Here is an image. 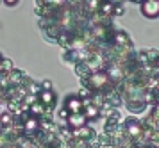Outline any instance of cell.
Returning <instances> with one entry per match:
<instances>
[{
    "label": "cell",
    "instance_id": "6da1fadb",
    "mask_svg": "<svg viewBox=\"0 0 159 148\" xmlns=\"http://www.w3.org/2000/svg\"><path fill=\"white\" fill-rule=\"evenodd\" d=\"M143 123L136 118H127L123 123V134L127 136L129 139H139L143 136Z\"/></svg>",
    "mask_w": 159,
    "mask_h": 148
},
{
    "label": "cell",
    "instance_id": "7a4b0ae2",
    "mask_svg": "<svg viewBox=\"0 0 159 148\" xmlns=\"http://www.w3.org/2000/svg\"><path fill=\"white\" fill-rule=\"evenodd\" d=\"M139 7H141V14L145 18H157L159 16V0H143Z\"/></svg>",
    "mask_w": 159,
    "mask_h": 148
},
{
    "label": "cell",
    "instance_id": "3957f363",
    "mask_svg": "<svg viewBox=\"0 0 159 148\" xmlns=\"http://www.w3.org/2000/svg\"><path fill=\"white\" fill-rule=\"evenodd\" d=\"M72 137L80 139V141H93V139H97V132L88 125H84V127L79 128H72Z\"/></svg>",
    "mask_w": 159,
    "mask_h": 148
},
{
    "label": "cell",
    "instance_id": "277c9868",
    "mask_svg": "<svg viewBox=\"0 0 159 148\" xmlns=\"http://www.w3.org/2000/svg\"><path fill=\"white\" fill-rule=\"evenodd\" d=\"M65 109L70 114L82 113V109H84V102H82V98H79L77 95H70V96L66 98V102H65Z\"/></svg>",
    "mask_w": 159,
    "mask_h": 148
},
{
    "label": "cell",
    "instance_id": "5b68a950",
    "mask_svg": "<svg viewBox=\"0 0 159 148\" xmlns=\"http://www.w3.org/2000/svg\"><path fill=\"white\" fill-rule=\"evenodd\" d=\"M111 45H115V47H130L132 41H130L129 34L125 30L116 29L115 32H113V38H111Z\"/></svg>",
    "mask_w": 159,
    "mask_h": 148
},
{
    "label": "cell",
    "instance_id": "8992f818",
    "mask_svg": "<svg viewBox=\"0 0 159 148\" xmlns=\"http://www.w3.org/2000/svg\"><path fill=\"white\" fill-rule=\"evenodd\" d=\"M66 125L68 128H79V127H84L88 125V118L84 116L82 113H75V114H70L66 118Z\"/></svg>",
    "mask_w": 159,
    "mask_h": 148
},
{
    "label": "cell",
    "instance_id": "52a82bcc",
    "mask_svg": "<svg viewBox=\"0 0 159 148\" xmlns=\"http://www.w3.org/2000/svg\"><path fill=\"white\" fill-rule=\"evenodd\" d=\"M38 102H41L45 107H54L56 105V93L52 89H41L38 93Z\"/></svg>",
    "mask_w": 159,
    "mask_h": 148
},
{
    "label": "cell",
    "instance_id": "ba28073f",
    "mask_svg": "<svg viewBox=\"0 0 159 148\" xmlns=\"http://www.w3.org/2000/svg\"><path fill=\"white\" fill-rule=\"evenodd\" d=\"M84 102V109H82V114L88 118V121L89 120H97L98 116H100V109L95 105V104H91V100H82Z\"/></svg>",
    "mask_w": 159,
    "mask_h": 148
},
{
    "label": "cell",
    "instance_id": "9c48e42d",
    "mask_svg": "<svg viewBox=\"0 0 159 148\" xmlns=\"http://www.w3.org/2000/svg\"><path fill=\"white\" fill-rule=\"evenodd\" d=\"M73 70H75V75H79L80 78H84V77H88L89 73H91V68L88 66V63L86 61H79V63L73 66Z\"/></svg>",
    "mask_w": 159,
    "mask_h": 148
},
{
    "label": "cell",
    "instance_id": "30bf717a",
    "mask_svg": "<svg viewBox=\"0 0 159 148\" xmlns=\"http://www.w3.org/2000/svg\"><path fill=\"white\" fill-rule=\"evenodd\" d=\"M113 7H115L113 2H109V0H102L97 13H100L102 16H107V18H109V16H113Z\"/></svg>",
    "mask_w": 159,
    "mask_h": 148
},
{
    "label": "cell",
    "instance_id": "8fae6325",
    "mask_svg": "<svg viewBox=\"0 0 159 148\" xmlns=\"http://www.w3.org/2000/svg\"><path fill=\"white\" fill-rule=\"evenodd\" d=\"M11 70H13V61L7 59V57H4L0 61V73H9Z\"/></svg>",
    "mask_w": 159,
    "mask_h": 148
},
{
    "label": "cell",
    "instance_id": "7c38bea8",
    "mask_svg": "<svg viewBox=\"0 0 159 148\" xmlns=\"http://www.w3.org/2000/svg\"><path fill=\"white\" fill-rule=\"evenodd\" d=\"M98 6H100V0H86V9L91 13H97Z\"/></svg>",
    "mask_w": 159,
    "mask_h": 148
},
{
    "label": "cell",
    "instance_id": "4fadbf2b",
    "mask_svg": "<svg viewBox=\"0 0 159 148\" xmlns=\"http://www.w3.org/2000/svg\"><path fill=\"white\" fill-rule=\"evenodd\" d=\"M77 96L82 100H88V98H91V89H88V87H82L79 93H77Z\"/></svg>",
    "mask_w": 159,
    "mask_h": 148
},
{
    "label": "cell",
    "instance_id": "5bb4252c",
    "mask_svg": "<svg viewBox=\"0 0 159 148\" xmlns=\"http://www.w3.org/2000/svg\"><path fill=\"white\" fill-rule=\"evenodd\" d=\"M125 14V9H123L122 4H115V7H113V16H123Z\"/></svg>",
    "mask_w": 159,
    "mask_h": 148
},
{
    "label": "cell",
    "instance_id": "9a60e30c",
    "mask_svg": "<svg viewBox=\"0 0 159 148\" xmlns=\"http://www.w3.org/2000/svg\"><path fill=\"white\" fill-rule=\"evenodd\" d=\"M68 116H70V113H68V111H66L65 107H63V109H61V111H59V118H61V120H66V118H68Z\"/></svg>",
    "mask_w": 159,
    "mask_h": 148
},
{
    "label": "cell",
    "instance_id": "2e32d148",
    "mask_svg": "<svg viewBox=\"0 0 159 148\" xmlns=\"http://www.w3.org/2000/svg\"><path fill=\"white\" fill-rule=\"evenodd\" d=\"M39 86H41V89H52V82L50 80H43Z\"/></svg>",
    "mask_w": 159,
    "mask_h": 148
},
{
    "label": "cell",
    "instance_id": "e0dca14e",
    "mask_svg": "<svg viewBox=\"0 0 159 148\" xmlns=\"http://www.w3.org/2000/svg\"><path fill=\"white\" fill-rule=\"evenodd\" d=\"M2 2H4V4H6V6H16V4H18V2H20V0H2Z\"/></svg>",
    "mask_w": 159,
    "mask_h": 148
},
{
    "label": "cell",
    "instance_id": "ac0fdd59",
    "mask_svg": "<svg viewBox=\"0 0 159 148\" xmlns=\"http://www.w3.org/2000/svg\"><path fill=\"white\" fill-rule=\"evenodd\" d=\"M100 146H102L100 143H95V145H91V146H89V148H100Z\"/></svg>",
    "mask_w": 159,
    "mask_h": 148
},
{
    "label": "cell",
    "instance_id": "d6986e66",
    "mask_svg": "<svg viewBox=\"0 0 159 148\" xmlns=\"http://www.w3.org/2000/svg\"><path fill=\"white\" fill-rule=\"evenodd\" d=\"M109 2H113V4H122L123 0H109Z\"/></svg>",
    "mask_w": 159,
    "mask_h": 148
},
{
    "label": "cell",
    "instance_id": "ffe728a7",
    "mask_svg": "<svg viewBox=\"0 0 159 148\" xmlns=\"http://www.w3.org/2000/svg\"><path fill=\"white\" fill-rule=\"evenodd\" d=\"M100 148H113V145H102Z\"/></svg>",
    "mask_w": 159,
    "mask_h": 148
},
{
    "label": "cell",
    "instance_id": "44dd1931",
    "mask_svg": "<svg viewBox=\"0 0 159 148\" xmlns=\"http://www.w3.org/2000/svg\"><path fill=\"white\" fill-rule=\"evenodd\" d=\"M130 2H134V4H141L143 0H130Z\"/></svg>",
    "mask_w": 159,
    "mask_h": 148
},
{
    "label": "cell",
    "instance_id": "7402d4cb",
    "mask_svg": "<svg viewBox=\"0 0 159 148\" xmlns=\"http://www.w3.org/2000/svg\"><path fill=\"white\" fill-rule=\"evenodd\" d=\"M2 59H4V56H2V54H0V61H2Z\"/></svg>",
    "mask_w": 159,
    "mask_h": 148
},
{
    "label": "cell",
    "instance_id": "603a6c76",
    "mask_svg": "<svg viewBox=\"0 0 159 148\" xmlns=\"http://www.w3.org/2000/svg\"><path fill=\"white\" fill-rule=\"evenodd\" d=\"M100 2H102V0H100Z\"/></svg>",
    "mask_w": 159,
    "mask_h": 148
}]
</instances>
